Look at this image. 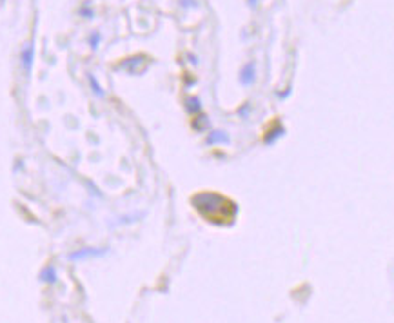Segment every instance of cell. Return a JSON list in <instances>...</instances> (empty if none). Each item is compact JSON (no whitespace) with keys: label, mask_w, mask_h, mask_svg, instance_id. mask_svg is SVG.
Instances as JSON below:
<instances>
[{"label":"cell","mask_w":394,"mask_h":323,"mask_svg":"<svg viewBox=\"0 0 394 323\" xmlns=\"http://www.w3.org/2000/svg\"><path fill=\"white\" fill-rule=\"evenodd\" d=\"M33 53H35V49H33L31 44L22 49V64H24V69L26 71L31 69V64H33Z\"/></svg>","instance_id":"2"},{"label":"cell","mask_w":394,"mask_h":323,"mask_svg":"<svg viewBox=\"0 0 394 323\" xmlns=\"http://www.w3.org/2000/svg\"><path fill=\"white\" fill-rule=\"evenodd\" d=\"M240 80H242V84H245V86L253 84V80H255V64H247V65H245L244 69H242Z\"/></svg>","instance_id":"1"}]
</instances>
